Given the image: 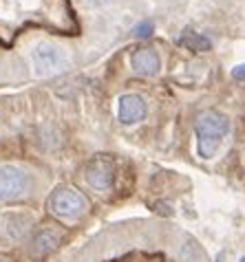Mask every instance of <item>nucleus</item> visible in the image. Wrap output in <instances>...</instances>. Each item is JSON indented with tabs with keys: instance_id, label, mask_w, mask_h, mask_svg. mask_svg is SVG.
<instances>
[{
	"instance_id": "nucleus-1",
	"label": "nucleus",
	"mask_w": 245,
	"mask_h": 262,
	"mask_svg": "<svg viewBox=\"0 0 245 262\" xmlns=\"http://www.w3.org/2000/svg\"><path fill=\"white\" fill-rule=\"evenodd\" d=\"M228 130H230V119L221 111H206L203 115H199L197 126H194L199 157L203 159L214 157V152L221 148L223 139H226Z\"/></svg>"
},
{
	"instance_id": "nucleus-2",
	"label": "nucleus",
	"mask_w": 245,
	"mask_h": 262,
	"mask_svg": "<svg viewBox=\"0 0 245 262\" xmlns=\"http://www.w3.org/2000/svg\"><path fill=\"white\" fill-rule=\"evenodd\" d=\"M49 209L64 221H77L86 212L84 196L73 187H57L49 199Z\"/></svg>"
},
{
	"instance_id": "nucleus-3",
	"label": "nucleus",
	"mask_w": 245,
	"mask_h": 262,
	"mask_svg": "<svg viewBox=\"0 0 245 262\" xmlns=\"http://www.w3.org/2000/svg\"><path fill=\"white\" fill-rule=\"evenodd\" d=\"M31 62L35 69V75H40V77L57 75V73H62L64 67H67V57L51 42H38L31 51Z\"/></svg>"
},
{
	"instance_id": "nucleus-4",
	"label": "nucleus",
	"mask_w": 245,
	"mask_h": 262,
	"mask_svg": "<svg viewBox=\"0 0 245 262\" xmlns=\"http://www.w3.org/2000/svg\"><path fill=\"white\" fill-rule=\"evenodd\" d=\"M31 181L25 170L16 165H0V201H18L27 196Z\"/></svg>"
},
{
	"instance_id": "nucleus-5",
	"label": "nucleus",
	"mask_w": 245,
	"mask_h": 262,
	"mask_svg": "<svg viewBox=\"0 0 245 262\" xmlns=\"http://www.w3.org/2000/svg\"><path fill=\"white\" fill-rule=\"evenodd\" d=\"M84 179L93 190L97 192H106L113 187L115 181V165L109 157H95L93 161H89L84 170Z\"/></svg>"
},
{
	"instance_id": "nucleus-6",
	"label": "nucleus",
	"mask_w": 245,
	"mask_h": 262,
	"mask_svg": "<svg viewBox=\"0 0 245 262\" xmlns=\"http://www.w3.org/2000/svg\"><path fill=\"white\" fill-rule=\"evenodd\" d=\"M148 113V104L141 95H135V93H128V95L119 97V106H117V115L119 121L126 123V126H133V123L141 121Z\"/></svg>"
},
{
	"instance_id": "nucleus-7",
	"label": "nucleus",
	"mask_w": 245,
	"mask_h": 262,
	"mask_svg": "<svg viewBox=\"0 0 245 262\" xmlns=\"http://www.w3.org/2000/svg\"><path fill=\"white\" fill-rule=\"evenodd\" d=\"M131 64H133V71L137 73V75L153 77L161 69V57L155 49H139V51L133 53Z\"/></svg>"
},
{
	"instance_id": "nucleus-8",
	"label": "nucleus",
	"mask_w": 245,
	"mask_h": 262,
	"mask_svg": "<svg viewBox=\"0 0 245 262\" xmlns=\"http://www.w3.org/2000/svg\"><path fill=\"white\" fill-rule=\"evenodd\" d=\"M60 231L55 229H42L38 234L33 236L31 245H29V253H31V258L40 260V258H47L49 253H53L57 249V245H60Z\"/></svg>"
},
{
	"instance_id": "nucleus-9",
	"label": "nucleus",
	"mask_w": 245,
	"mask_h": 262,
	"mask_svg": "<svg viewBox=\"0 0 245 262\" xmlns=\"http://www.w3.org/2000/svg\"><path fill=\"white\" fill-rule=\"evenodd\" d=\"M179 45L186 47V49H190V51H208L212 47L210 40L203 38L201 33H194V31H186L181 38H179Z\"/></svg>"
},
{
	"instance_id": "nucleus-10",
	"label": "nucleus",
	"mask_w": 245,
	"mask_h": 262,
	"mask_svg": "<svg viewBox=\"0 0 245 262\" xmlns=\"http://www.w3.org/2000/svg\"><path fill=\"white\" fill-rule=\"evenodd\" d=\"M153 31H155L153 23H150V20H141L139 25H135V29H133V35H135V38L146 40V38H150V35H153Z\"/></svg>"
},
{
	"instance_id": "nucleus-11",
	"label": "nucleus",
	"mask_w": 245,
	"mask_h": 262,
	"mask_svg": "<svg viewBox=\"0 0 245 262\" xmlns=\"http://www.w3.org/2000/svg\"><path fill=\"white\" fill-rule=\"evenodd\" d=\"M232 77H234V79H241V82H245V64H239V67L232 71Z\"/></svg>"
},
{
	"instance_id": "nucleus-12",
	"label": "nucleus",
	"mask_w": 245,
	"mask_h": 262,
	"mask_svg": "<svg viewBox=\"0 0 245 262\" xmlns=\"http://www.w3.org/2000/svg\"><path fill=\"white\" fill-rule=\"evenodd\" d=\"M111 0H89V5H93V7H106Z\"/></svg>"
},
{
	"instance_id": "nucleus-13",
	"label": "nucleus",
	"mask_w": 245,
	"mask_h": 262,
	"mask_svg": "<svg viewBox=\"0 0 245 262\" xmlns=\"http://www.w3.org/2000/svg\"><path fill=\"white\" fill-rule=\"evenodd\" d=\"M217 262H226V253H223V251H221L219 256H217Z\"/></svg>"
},
{
	"instance_id": "nucleus-14",
	"label": "nucleus",
	"mask_w": 245,
	"mask_h": 262,
	"mask_svg": "<svg viewBox=\"0 0 245 262\" xmlns=\"http://www.w3.org/2000/svg\"><path fill=\"white\" fill-rule=\"evenodd\" d=\"M241 262H245V258H241Z\"/></svg>"
}]
</instances>
